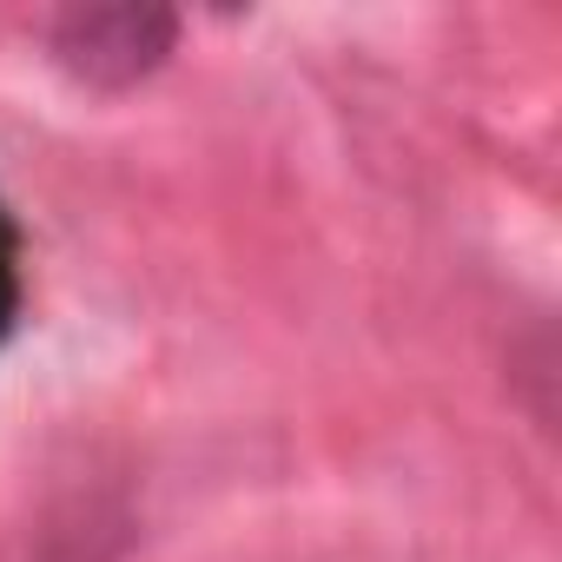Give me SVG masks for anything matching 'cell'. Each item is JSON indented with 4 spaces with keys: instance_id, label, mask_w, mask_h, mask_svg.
Masks as SVG:
<instances>
[{
    "instance_id": "cell-1",
    "label": "cell",
    "mask_w": 562,
    "mask_h": 562,
    "mask_svg": "<svg viewBox=\"0 0 562 562\" xmlns=\"http://www.w3.org/2000/svg\"><path fill=\"white\" fill-rule=\"evenodd\" d=\"M54 54L87 87H133L172 54L166 8H74L54 27Z\"/></svg>"
}]
</instances>
